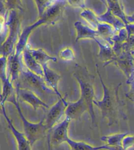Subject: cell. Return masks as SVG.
I'll list each match as a JSON object with an SVG mask.
<instances>
[{"label": "cell", "instance_id": "cell-24", "mask_svg": "<svg viewBox=\"0 0 134 150\" xmlns=\"http://www.w3.org/2000/svg\"><path fill=\"white\" fill-rule=\"evenodd\" d=\"M80 16L85 19L94 29L96 30L99 21L97 18V15H96L92 11L88 9H84L80 13Z\"/></svg>", "mask_w": 134, "mask_h": 150}, {"label": "cell", "instance_id": "cell-30", "mask_svg": "<svg viewBox=\"0 0 134 150\" xmlns=\"http://www.w3.org/2000/svg\"><path fill=\"white\" fill-rule=\"evenodd\" d=\"M126 19L128 23H134V13L130 16H126Z\"/></svg>", "mask_w": 134, "mask_h": 150}, {"label": "cell", "instance_id": "cell-17", "mask_svg": "<svg viewBox=\"0 0 134 150\" xmlns=\"http://www.w3.org/2000/svg\"><path fill=\"white\" fill-rule=\"evenodd\" d=\"M22 56H23L24 65L28 69L35 74L38 75V76L43 77L44 71L43 67L32 56L29 50L28 44H27L26 47H25L23 52H22Z\"/></svg>", "mask_w": 134, "mask_h": 150}, {"label": "cell", "instance_id": "cell-14", "mask_svg": "<svg viewBox=\"0 0 134 150\" xmlns=\"http://www.w3.org/2000/svg\"><path fill=\"white\" fill-rule=\"evenodd\" d=\"M22 66L20 56L16 55L15 52L7 57V72L13 84L18 80Z\"/></svg>", "mask_w": 134, "mask_h": 150}, {"label": "cell", "instance_id": "cell-16", "mask_svg": "<svg viewBox=\"0 0 134 150\" xmlns=\"http://www.w3.org/2000/svg\"><path fill=\"white\" fill-rule=\"evenodd\" d=\"M42 67H43L44 71L43 77L47 84L54 90L55 94L58 96V98H62L63 97L61 95L58 88V83L61 79V76L53 69L50 68L48 66V64H45L43 65Z\"/></svg>", "mask_w": 134, "mask_h": 150}, {"label": "cell", "instance_id": "cell-27", "mask_svg": "<svg viewBox=\"0 0 134 150\" xmlns=\"http://www.w3.org/2000/svg\"><path fill=\"white\" fill-rule=\"evenodd\" d=\"M60 57L66 61H71L74 60L75 54L73 50L69 47L62 49L60 52Z\"/></svg>", "mask_w": 134, "mask_h": 150}, {"label": "cell", "instance_id": "cell-31", "mask_svg": "<svg viewBox=\"0 0 134 150\" xmlns=\"http://www.w3.org/2000/svg\"><path fill=\"white\" fill-rule=\"evenodd\" d=\"M1 108V99H0V108Z\"/></svg>", "mask_w": 134, "mask_h": 150}, {"label": "cell", "instance_id": "cell-18", "mask_svg": "<svg viewBox=\"0 0 134 150\" xmlns=\"http://www.w3.org/2000/svg\"><path fill=\"white\" fill-rule=\"evenodd\" d=\"M9 13L2 0H0V46L4 43L9 33Z\"/></svg>", "mask_w": 134, "mask_h": 150}, {"label": "cell", "instance_id": "cell-3", "mask_svg": "<svg viewBox=\"0 0 134 150\" xmlns=\"http://www.w3.org/2000/svg\"><path fill=\"white\" fill-rule=\"evenodd\" d=\"M15 88H27L41 97L45 94L55 93L54 90L47 84L44 77L33 73L22 66L20 76L15 83Z\"/></svg>", "mask_w": 134, "mask_h": 150}, {"label": "cell", "instance_id": "cell-21", "mask_svg": "<svg viewBox=\"0 0 134 150\" xmlns=\"http://www.w3.org/2000/svg\"><path fill=\"white\" fill-rule=\"evenodd\" d=\"M104 4L107 6V9L110 10L113 15L116 16L117 17L121 18L126 25L129 24L128 23L126 15L122 10L119 0H105Z\"/></svg>", "mask_w": 134, "mask_h": 150}, {"label": "cell", "instance_id": "cell-10", "mask_svg": "<svg viewBox=\"0 0 134 150\" xmlns=\"http://www.w3.org/2000/svg\"><path fill=\"white\" fill-rule=\"evenodd\" d=\"M70 121V119L66 117L63 121L49 130L48 134L49 149H51V146H56L65 142L66 137H68V131Z\"/></svg>", "mask_w": 134, "mask_h": 150}, {"label": "cell", "instance_id": "cell-22", "mask_svg": "<svg viewBox=\"0 0 134 150\" xmlns=\"http://www.w3.org/2000/svg\"><path fill=\"white\" fill-rule=\"evenodd\" d=\"M126 134H128L127 133H118L109 136H104L101 138V140L105 142L107 145L113 147L116 149H123L122 142Z\"/></svg>", "mask_w": 134, "mask_h": 150}, {"label": "cell", "instance_id": "cell-12", "mask_svg": "<svg viewBox=\"0 0 134 150\" xmlns=\"http://www.w3.org/2000/svg\"><path fill=\"white\" fill-rule=\"evenodd\" d=\"M1 110L2 113L4 114V116L5 117V119L8 123V127H9L11 131L12 132L13 134L15 137L16 142H17L18 145V149L19 150H30L32 149V146L30 144L29 140H28L26 135L24 134V133H22L19 132L18 130L14 127L12 121L11 120V119L8 117L6 110L5 108V104L1 105Z\"/></svg>", "mask_w": 134, "mask_h": 150}, {"label": "cell", "instance_id": "cell-28", "mask_svg": "<svg viewBox=\"0 0 134 150\" xmlns=\"http://www.w3.org/2000/svg\"><path fill=\"white\" fill-rule=\"evenodd\" d=\"M122 146L123 149H128L134 147V136L126 135L122 140Z\"/></svg>", "mask_w": 134, "mask_h": 150}, {"label": "cell", "instance_id": "cell-32", "mask_svg": "<svg viewBox=\"0 0 134 150\" xmlns=\"http://www.w3.org/2000/svg\"><path fill=\"white\" fill-rule=\"evenodd\" d=\"M101 1H103V3H104V1H105V0H101Z\"/></svg>", "mask_w": 134, "mask_h": 150}, {"label": "cell", "instance_id": "cell-2", "mask_svg": "<svg viewBox=\"0 0 134 150\" xmlns=\"http://www.w3.org/2000/svg\"><path fill=\"white\" fill-rule=\"evenodd\" d=\"M67 0H56L51 7H49L41 16H39L38 20L33 24L25 27L19 37L18 41L15 49V53L20 56L28 44L29 36L34 29L41 25H54L59 22L62 18Z\"/></svg>", "mask_w": 134, "mask_h": 150}, {"label": "cell", "instance_id": "cell-4", "mask_svg": "<svg viewBox=\"0 0 134 150\" xmlns=\"http://www.w3.org/2000/svg\"><path fill=\"white\" fill-rule=\"evenodd\" d=\"M15 105L16 110L18 111L19 116L22 120V124H23L24 128V133L26 135L28 140H29L30 144L32 146L36 142L43 138L44 136L47 134V131L49 130L47 129L45 125H44V118H43L37 123H31L25 118L22 112L21 108L19 105V101L17 99L16 94L15 93L13 94L9 98L7 101Z\"/></svg>", "mask_w": 134, "mask_h": 150}, {"label": "cell", "instance_id": "cell-8", "mask_svg": "<svg viewBox=\"0 0 134 150\" xmlns=\"http://www.w3.org/2000/svg\"><path fill=\"white\" fill-rule=\"evenodd\" d=\"M73 76L80 85V97L85 100L89 108V114L90 115L92 123L96 125V115L94 111V90L92 84L90 82L86 81L81 78L79 74L75 73Z\"/></svg>", "mask_w": 134, "mask_h": 150}, {"label": "cell", "instance_id": "cell-25", "mask_svg": "<svg viewBox=\"0 0 134 150\" xmlns=\"http://www.w3.org/2000/svg\"><path fill=\"white\" fill-rule=\"evenodd\" d=\"M37 7L38 15L41 16L49 7L54 4V0H34Z\"/></svg>", "mask_w": 134, "mask_h": 150}, {"label": "cell", "instance_id": "cell-26", "mask_svg": "<svg viewBox=\"0 0 134 150\" xmlns=\"http://www.w3.org/2000/svg\"><path fill=\"white\" fill-rule=\"evenodd\" d=\"M2 1L9 11L12 10H18L20 11L23 10L21 0H2Z\"/></svg>", "mask_w": 134, "mask_h": 150}, {"label": "cell", "instance_id": "cell-33", "mask_svg": "<svg viewBox=\"0 0 134 150\" xmlns=\"http://www.w3.org/2000/svg\"><path fill=\"white\" fill-rule=\"evenodd\" d=\"M54 1H56V0H54Z\"/></svg>", "mask_w": 134, "mask_h": 150}, {"label": "cell", "instance_id": "cell-6", "mask_svg": "<svg viewBox=\"0 0 134 150\" xmlns=\"http://www.w3.org/2000/svg\"><path fill=\"white\" fill-rule=\"evenodd\" d=\"M133 57L129 52L124 51L121 54L115 55L112 60L106 64H113L122 71L127 77V83L132 85L134 83V62Z\"/></svg>", "mask_w": 134, "mask_h": 150}, {"label": "cell", "instance_id": "cell-1", "mask_svg": "<svg viewBox=\"0 0 134 150\" xmlns=\"http://www.w3.org/2000/svg\"><path fill=\"white\" fill-rule=\"evenodd\" d=\"M96 68L103 87V96L101 100L95 98L93 102L101 111L103 118L107 120L108 126L111 127L113 125L118 124L121 119L126 117L123 109L124 104L118 97V88L121 84L118 85L115 87L107 86L103 82L99 74L97 64L96 65Z\"/></svg>", "mask_w": 134, "mask_h": 150}, {"label": "cell", "instance_id": "cell-15", "mask_svg": "<svg viewBox=\"0 0 134 150\" xmlns=\"http://www.w3.org/2000/svg\"><path fill=\"white\" fill-rule=\"evenodd\" d=\"M74 27L77 32L76 40H75L76 42L82 39H92L96 42L97 40L102 39L97 30L90 28V27L85 26L81 22H75Z\"/></svg>", "mask_w": 134, "mask_h": 150}, {"label": "cell", "instance_id": "cell-9", "mask_svg": "<svg viewBox=\"0 0 134 150\" xmlns=\"http://www.w3.org/2000/svg\"><path fill=\"white\" fill-rule=\"evenodd\" d=\"M68 104L66 98H58L56 103L49 108L44 122L49 130L59 123L60 119L65 115L66 107Z\"/></svg>", "mask_w": 134, "mask_h": 150}, {"label": "cell", "instance_id": "cell-23", "mask_svg": "<svg viewBox=\"0 0 134 150\" xmlns=\"http://www.w3.org/2000/svg\"><path fill=\"white\" fill-rule=\"evenodd\" d=\"M29 50L32 56L34 57L36 61L40 64L41 66H43L45 64H48L49 61H52V62H56L57 61V58L54 57H51L48 54L47 52L42 49H33L30 48L29 45Z\"/></svg>", "mask_w": 134, "mask_h": 150}, {"label": "cell", "instance_id": "cell-7", "mask_svg": "<svg viewBox=\"0 0 134 150\" xmlns=\"http://www.w3.org/2000/svg\"><path fill=\"white\" fill-rule=\"evenodd\" d=\"M0 81L1 83L2 91L0 95L1 105L5 104L7 99L16 93L15 87L11 83L7 72V57L0 55Z\"/></svg>", "mask_w": 134, "mask_h": 150}, {"label": "cell", "instance_id": "cell-20", "mask_svg": "<svg viewBox=\"0 0 134 150\" xmlns=\"http://www.w3.org/2000/svg\"><path fill=\"white\" fill-rule=\"evenodd\" d=\"M96 30L99 32L100 38L102 40L107 41L111 46H113V42L112 41V38L117 32L115 29L114 28V27L107 23L99 22Z\"/></svg>", "mask_w": 134, "mask_h": 150}, {"label": "cell", "instance_id": "cell-5", "mask_svg": "<svg viewBox=\"0 0 134 150\" xmlns=\"http://www.w3.org/2000/svg\"><path fill=\"white\" fill-rule=\"evenodd\" d=\"M20 11H10L8 17L9 33L4 43L0 46V55L8 57L15 51L20 35Z\"/></svg>", "mask_w": 134, "mask_h": 150}, {"label": "cell", "instance_id": "cell-13", "mask_svg": "<svg viewBox=\"0 0 134 150\" xmlns=\"http://www.w3.org/2000/svg\"><path fill=\"white\" fill-rule=\"evenodd\" d=\"M85 112H89V108L82 97L77 101L69 103L67 105L65 115L70 120H78Z\"/></svg>", "mask_w": 134, "mask_h": 150}, {"label": "cell", "instance_id": "cell-11", "mask_svg": "<svg viewBox=\"0 0 134 150\" xmlns=\"http://www.w3.org/2000/svg\"><path fill=\"white\" fill-rule=\"evenodd\" d=\"M15 91L18 101L20 100L31 105L35 110L41 108L48 110L50 108L48 104L42 100L39 96L32 91L20 88H15Z\"/></svg>", "mask_w": 134, "mask_h": 150}, {"label": "cell", "instance_id": "cell-29", "mask_svg": "<svg viewBox=\"0 0 134 150\" xmlns=\"http://www.w3.org/2000/svg\"><path fill=\"white\" fill-rule=\"evenodd\" d=\"M67 1L73 7L85 9V0H67Z\"/></svg>", "mask_w": 134, "mask_h": 150}, {"label": "cell", "instance_id": "cell-19", "mask_svg": "<svg viewBox=\"0 0 134 150\" xmlns=\"http://www.w3.org/2000/svg\"><path fill=\"white\" fill-rule=\"evenodd\" d=\"M97 18L101 23H107L114 27L116 32L126 27V24L122 21L121 18L117 17L116 16L112 13L110 10L107 9L104 14L97 16Z\"/></svg>", "mask_w": 134, "mask_h": 150}]
</instances>
